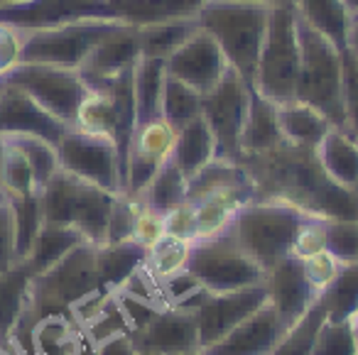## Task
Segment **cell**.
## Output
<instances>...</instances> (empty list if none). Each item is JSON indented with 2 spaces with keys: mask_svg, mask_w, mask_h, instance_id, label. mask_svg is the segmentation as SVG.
I'll return each instance as SVG.
<instances>
[{
  "mask_svg": "<svg viewBox=\"0 0 358 355\" xmlns=\"http://www.w3.org/2000/svg\"><path fill=\"white\" fill-rule=\"evenodd\" d=\"M273 3H250V0H204L199 27L209 32L221 47L231 69H236L248 84H253L258 69L260 47L268 30Z\"/></svg>",
  "mask_w": 358,
  "mask_h": 355,
  "instance_id": "cell-1",
  "label": "cell"
},
{
  "mask_svg": "<svg viewBox=\"0 0 358 355\" xmlns=\"http://www.w3.org/2000/svg\"><path fill=\"white\" fill-rule=\"evenodd\" d=\"M299 74L294 99L317 108L334 128L346 130L343 118V55L322 32L312 30L297 15Z\"/></svg>",
  "mask_w": 358,
  "mask_h": 355,
  "instance_id": "cell-2",
  "label": "cell"
},
{
  "mask_svg": "<svg viewBox=\"0 0 358 355\" xmlns=\"http://www.w3.org/2000/svg\"><path fill=\"white\" fill-rule=\"evenodd\" d=\"M94 242H81L50 270L32 277L27 306L20 321H37L52 314H71L79 301L101 289Z\"/></svg>",
  "mask_w": 358,
  "mask_h": 355,
  "instance_id": "cell-3",
  "label": "cell"
},
{
  "mask_svg": "<svg viewBox=\"0 0 358 355\" xmlns=\"http://www.w3.org/2000/svg\"><path fill=\"white\" fill-rule=\"evenodd\" d=\"M309 213L278 198H253L241 208L231 233L265 272L287 255H292V242L299 226Z\"/></svg>",
  "mask_w": 358,
  "mask_h": 355,
  "instance_id": "cell-4",
  "label": "cell"
},
{
  "mask_svg": "<svg viewBox=\"0 0 358 355\" xmlns=\"http://www.w3.org/2000/svg\"><path fill=\"white\" fill-rule=\"evenodd\" d=\"M115 196L118 194H110L59 169L40 191L42 216L47 223L76 228L94 245H103Z\"/></svg>",
  "mask_w": 358,
  "mask_h": 355,
  "instance_id": "cell-5",
  "label": "cell"
},
{
  "mask_svg": "<svg viewBox=\"0 0 358 355\" xmlns=\"http://www.w3.org/2000/svg\"><path fill=\"white\" fill-rule=\"evenodd\" d=\"M299 74L297 10L289 0H278L270 8L268 30L260 47L253 89L275 106L294 99Z\"/></svg>",
  "mask_w": 358,
  "mask_h": 355,
  "instance_id": "cell-6",
  "label": "cell"
},
{
  "mask_svg": "<svg viewBox=\"0 0 358 355\" xmlns=\"http://www.w3.org/2000/svg\"><path fill=\"white\" fill-rule=\"evenodd\" d=\"M187 272L209 294H224L265 282V270L253 257L245 255L231 228L219 236L196 240L192 245Z\"/></svg>",
  "mask_w": 358,
  "mask_h": 355,
  "instance_id": "cell-7",
  "label": "cell"
},
{
  "mask_svg": "<svg viewBox=\"0 0 358 355\" xmlns=\"http://www.w3.org/2000/svg\"><path fill=\"white\" fill-rule=\"evenodd\" d=\"M118 25L123 22L113 17H89L50 30L22 32L20 64H50L79 71L91 50Z\"/></svg>",
  "mask_w": 358,
  "mask_h": 355,
  "instance_id": "cell-8",
  "label": "cell"
},
{
  "mask_svg": "<svg viewBox=\"0 0 358 355\" xmlns=\"http://www.w3.org/2000/svg\"><path fill=\"white\" fill-rule=\"evenodd\" d=\"M250 106V84L236 69H226L221 81L204 94L201 118L216 140V159L241 164V135Z\"/></svg>",
  "mask_w": 358,
  "mask_h": 355,
  "instance_id": "cell-9",
  "label": "cell"
},
{
  "mask_svg": "<svg viewBox=\"0 0 358 355\" xmlns=\"http://www.w3.org/2000/svg\"><path fill=\"white\" fill-rule=\"evenodd\" d=\"M6 84L22 89L66 128H74L79 106L89 94V86L79 71L50 64H17L6 76Z\"/></svg>",
  "mask_w": 358,
  "mask_h": 355,
  "instance_id": "cell-10",
  "label": "cell"
},
{
  "mask_svg": "<svg viewBox=\"0 0 358 355\" xmlns=\"http://www.w3.org/2000/svg\"><path fill=\"white\" fill-rule=\"evenodd\" d=\"M59 167L110 194H123L120 159L115 143L103 135H91L69 128L57 143Z\"/></svg>",
  "mask_w": 358,
  "mask_h": 355,
  "instance_id": "cell-11",
  "label": "cell"
},
{
  "mask_svg": "<svg viewBox=\"0 0 358 355\" xmlns=\"http://www.w3.org/2000/svg\"><path fill=\"white\" fill-rule=\"evenodd\" d=\"M174 140H177V130L162 118L140 123L135 128L128 147V159H125V196H138L145 191V187L152 182L162 164L172 157Z\"/></svg>",
  "mask_w": 358,
  "mask_h": 355,
  "instance_id": "cell-12",
  "label": "cell"
},
{
  "mask_svg": "<svg viewBox=\"0 0 358 355\" xmlns=\"http://www.w3.org/2000/svg\"><path fill=\"white\" fill-rule=\"evenodd\" d=\"M138 353L155 355H187L201 350L199 326L194 309L159 306L143 328L130 333Z\"/></svg>",
  "mask_w": 358,
  "mask_h": 355,
  "instance_id": "cell-13",
  "label": "cell"
},
{
  "mask_svg": "<svg viewBox=\"0 0 358 355\" xmlns=\"http://www.w3.org/2000/svg\"><path fill=\"white\" fill-rule=\"evenodd\" d=\"M268 304V289L263 284L245 287V289L224 291V294H209L196 306V326H199L201 350L214 345L224 338L229 331H234L241 321Z\"/></svg>",
  "mask_w": 358,
  "mask_h": 355,
  "instance_id": "cell-14",
  "label": "cell"
},
{
  "mask_svg": "<svg viewBox=\"0 0 358 355\" xmlns=\"http://www.w3.org/2000/svg\"><path fill=\"white\" fill-rule=\"evenodd\" d=\"M89 17H113L108 0H25L15 6H0V22L22 32L50 30Z\"/></svg>",
  "mask_w": 358,
  "mask_h": 355,
  "instance_id": "cell-15",
  "label": "cell"
},
{
  "mask_svg": "<svg viewBox=\"0 0 358 355\" xmlns=\"http://www.w3.org/2000/svg\"><path fill=\"white\" fill-rule=\"evenodd\" d=\"M164 69L169 76L185 81L187 86L204 96L221 81V76L229 69V61L214 37L199 27V32H194L174 55L167 57Z\"/></svg>",
  "mask_w": 358,
  "mask_h": 355,
  "instance_id": "cell-16",
  "label": "cell"
},
{
  "mask_svg": "<svg viewBox=\"0 0 358 355\" xmlns=\"http://www.w3.org/2000/svg\"><path fill=\"white\" fill-rule=\"evenodd\" d=\"M140 59L138 27L118 25L106 35L79 66L81 79L91 91H108L118 76L130 71Z\"/></svg>",
  "mask_w": 358,
  "mask_h": 355,
  "instance_id": "cell-17",
  "label": "cell"
},
{
  "mask_svg": "<svg viewBox=\"0 0 358 355\" xmlns=\"http://www.w3.org/2000/svg\"><path fill=\"white\" fill-rule=\"evenodd\" d=\"M66 130L69 128L62 120L47 113L25 91L3 81V89H0V135L3 138L35 135V138L57 145Z\"/></svg>",
  "mask_w": 358,
  "mask_h": 355,
  "instance_id": "cell-18",
  "label": "cell"
},
{
  "mask_svg": "<svg viewBox=\"0 0 358 355\" xmlns=\"http://www.w3.org/2000/svg\"><path fill=\"white\" fill-rule=\"evenodd\" d=\"M285 328L282 319L270 304L250 314L245 321H241L234 331L216 340L214 345L204 348V355H273L282 338Z\"/></svg>",
  "mask_w": 358,
  "mask_h": 355,
  "instance_id": "cell-19",
  "label": "cell"
},
{
  "mask_svg": "<svg viewBox=\"0 0 358 355\" xmlns=\"http://www.w3.org/2000/svg\"><path fill=\"white\" fill-rule=\"evenodd\" d=\"M265 289H268V304L278 311L285 326H292L304 316V311L317 301V294L309 287L302 270V260L287 255L265 272Z\"/></svg>",
  "mask_w": 358,
  "mask_h": 355,
  "instance_id": "cell-20",
  "label": "cell"
},
{
  "mask_svg": "<svg viewBox=\"0 0 358 355\" xmlns=\"http://www.w3.org/2000/svg\"><path fill=\"white\" fill-rule=\"evenodd\" d=\"M253 198H255V187L248 177L245 182L214 189V191H209L206 196H201L199 201H192L196 206L199 240L201 238H211V236H219V233L229 231V228L234 226L236 216L241 213V208L253 201Z\"/></svg>",
  "mask_w": 358,
  "mask_h": 355,
  "instance_id": "cell-21",
  "label": "cell"
},
{
  "mask_svg": "<svg viewBox=\"0 0 358 355\" xmlns=\"http://www.w3.org/2000/svg\"><path fill=\"white\" fill-rule=\"evenodd\" d=\"M204 0H108L110 15L130 27H150L172 20H192Z\"/></svg>",
  "mask_w": 358,
  "mask_h": 355,
  "instance_id": "cell-22",
  "label": "cell"
},
{
  "mask_svg": "<svg viewBox=\"0 0 358 355\" xmlns=\"http://www.w3.org/2000/svg\"><path fill=\"white\" fill-rule=\"evenodd\" d=\"M314 154L334 184L358 191V138L341 128H331L314 147Z\"/></svg>",
  "mask_w": 358,
  "mask_h": 355,
  "instance_id": "cell-23",
  "label": "cell"
},
{
  "mask_svg": "<svg viewBox=\"0 0 358 355\" xmlns=\"http://www.w3.org/2000/svg\"><path fill=\"white\" fill-rule=\"evenodd\" d=\"M282 143L285 140L278 123V106L250 86V106L248 115H245L243 135H241V159L270 152Z\"/></svg>",
  "mask_w": 358,
  "mask_h": 355,
  "instance_id": "cell-24",
  "label": "cell"
},
{
  "mask_svg": "<svg viewBox=\"0 0 358 355\" xmlns=\"http://www.w3.org/2000/svg\"><path fill=\"white\" fill-rule=\"evenodd\" d=\"M278 123L285 143L302 150H314L324 135L334 128L317 108L297 99L278 106Z\"/></svg>",
  "mask_w": 358,
  "mask_h": 355,
  "instance_id": "cell-25",
  "label": "cell"
},
{
  "mask_svg": "<svg viewBox=\"0 0 358 355\" xmlns=\"http://www.w3.org/2000/svg\"><path fill=\"white\" fill-rule=\"evenodd\" d=\"M169 159L177 164V169L185 174L187 179H192L194 174H199L206 164L214 162L216 140L204 118H196L194 123L177 130V140H174V150Z\"/></svg>",
  "mask_w": 358,
  "mask_h": 355,
  "instance_id": "cell-26",
  "label": "cell"
},
{
  "mask_svg": "<svg viewBox=\"0 0 358 355\" xmlns=\"http://www.w3.org/2000/svg\"><path fill=\"white\" fill-rule=\"evenodd\" d=\"M81 242H89L81 236L76 228L71 226H62V223H42L40 233H37L35 242H32L30 252L22 260V265L30 270V275H40V272L50 270L52 265L62 260L64 255H69L76 245Z\"/></svg>",
  "mask_w": 358,
  "mask_h": 355,
  "instance_id": "cell-27",
  "label": "cell"
},
{
  "mask_svg": "<svg viewBox=\"0 0 358 355\" xmlns=\"http://www.w3.org/2000/svg\"><path fill=\"white\" fill-rule=\"evenodd\" d=\"M145 255L148 252L133 240L106 242V245L96 247V267H99L101 289L115 294L125 284V280L145 265Z\"/></svg>",
  "mask_w": 358,
  "mask_h": 355,
  "instance_id": "cell-28",
  "label": "cell"
},
{
  "mask_svg": "<svg viewBox=\"0 0 358 355\" xmlns=\"http://www.w3.org/2000/svg\"><path fill=\"white\" fill-rule=\"evenodd\" d=\"M294 10L312 30L322 32L341 52L346 50L348 30H351V13H348L343 0H297Z\"/></svg>",
  "mask_w": 358,
  "mask_h": 355,
  "instance_id": "cell-29",
  "label": "cell"
},
{
  "mask_svg": "<svg viewBox=\"0 0 358 355\" xmlns=\"http://www.w3.org/2000/svg\"><path fill=\"white\" fill-rule=\"evenodd\" d=\"M30 282L32 275L22 262H17L0 275V345H6V348L15 326L20 324L22 314H25Z\"/></svg>",
  "mask_w": 358,
  "mask_h": 355,
  "instance_id": "cell-30",
  "label": "cell"
},
{
  "mask_svg": "<svg viewBox=\"0 0 358 355\" xmlns=\"http://www.w3.org/2000/svg\"><path fill=\"white\" fill-rule=\"evenodd\" d=\"M164 69L162 59H148L140 57L133 66V96H135V115L140 123H150L155 118H162V89H164Z\"/></svg>",
  "mask_w": 358,
  "mask_h": 355,
  "instance_id": "cell-31",
  "label": "cell"
},
{
  "mask_svg": "<svg viewBox=\"0 0 358 355\" xmlns=\"http://www.w3.org/2000/svg\"><path fill=\"white\" fill-rule=\"evenodd\" d=\"M194 32H199V20H172V22H159V25L140 27L138 42H140V57L148 59H162L167 61L169 55L185 45Z\"/></svg>",
  "mask_w": 358,
  "mask_h": 355,
  "instance_id": "cell-32",
  "label": "cell"
},
{
  "mask_svg": "<svg viewBox=\"0 0 358 355\" xmlns=\"http://www.w3.org/2000/svg\"><path fill=\"white\" fill-rule=\"evenodd\" d=\"M329 321H356L358 316V262L341 265L336 280L317 296Z\"/></svg>",
  "mask_w": 358,
  "mask_h": 355,
  "instance_id": "cell-33",
  "label": "cell"
},
{
  "mask_svg": "<svg viewBox=\"0 0 358 355\" xmlns=\"http://www.w3.org/2000/svg\"><path fill=\"white\" fill-rule=\"evenodd\" d=\"M187 187H189V179L179 172L172 159H167V162L162 164V169L152 177V182L145 187V191L138 194L135 198H140L145 206H150L152 211L164 216V213L172 211L174 206L187 201Z\"/></svg>",
  "mask_w": 358,
  "mask_h": 355,
  "instance_id": "cell-34",
  "label": "cell"
},
{
  "mask_svg": "<svg viewBox=\"0 0 358 355\" xmlns=\"http://www.w3.org/2000/svg\"><path fill=\"white\" fill-rule=\"evenodd\" d=\"M201 101L204 96L187 86L185 81L174 79V76H164V89H162V108L159 115L167 120L174 130H182L185 125L194 123L201 118Z\"/></svg>",
  "mask_w": 358,
  "mask_h": 355,
  "instance_id": "cell-35",
  "label": "cell"
},
{
  "mask_svg": "<svg viewBox=\"0 0 358 355\" xmlns=\"http://www.w3.org/2000/svg\"><path fill=\"white\" fill-rule=\"evenodd\" d=\"M192 245L194 242L164 236L152 250H148V255H145V270L150 272V277L155 282H164L174 275H182V272H187V265H189Z\"/></svg>",
  "mask_w": 358,
  "mask_h": 355,
  "instance_id": "cell-36",
  "label": "cell"
},
{
  "mask_svg": "<svg viewBox=\"0 0 358 355\" xmlns=\"http://www.w3.org/2000/svg\"><path fill=\"white\" fill-rule=\"evenodd\" d=\"M8 203H10L13 211V228H15V257L17 262H22L30 252L42 223H45L42 201L40 194H30V196L8 198Z\"/></svg>",
  "mask_w": 358,
  "mask_h": 355,
  "instance_id": "cell-37",
  "label": "cell"
},
{
  "mask_svg": "<svg viewBox=\"0 0 358 355\" xmlns=\"http://www.w3.org/2000/svg\"><path fill=\"white\" fill-rule=\"evenodd\" d=\"M324 319H327V311L319 301H314L304 316L299 321H294L292 326H287L280 338L278 348L273 350V355H312L314 340L322 328Z\"/></svg>",
  "mask_w": 358,
  "mask_h": 355,
  "instance_id": "cell-38",
  "label": "cell"
},
{
  "mask_svg": "<svg viewBox=\"0 0 358 355\" xmlns=\"http://www.w3.org/2000/svg\"><path fill=\"white\" fill-rule=\"evenodd\" d=\"M76 130H84L91 135H103L113 140L115 135V103L108 91H91L81 101L79 113L74 120Z\"/></svg>",
  "mask_w": 358,
  "mask_h": 355,
  "instance_id": "cell-39",
  "label": "cell"
},
{
  "mask_svg": "<svg viewBox=\"0 0 358 355\" xmlns=\"http://www.w3.org/2000/svg\"><path fill=\"white\" fill-rule=\"evenodd\" d=\"M10 140L20 147V152L25 154L27 164H30L32 174H35L37 191H42V189L52 182V177L62 169L57 145L47 143V140H42V138H35V135H15V138H10Z\"/></svg>",
  "mask_w": 358,
  "mask_h": 355,
  "instance_id": "cell-40",
  "label": "cell"
},
{
  "mask_svg": "<svg viewBox=\"0 0 358 355\" xmlns=\"http://www.w3.org/2000/svg\"><path fill=\"white\" fill-rule=\"evenodd\" d=\"M0 189L6 191L8 198L40 194L35 184V174H32L25 154L20 152V147L10 138H8L6 157H3V169H0Z\"/></svg>",
  "mask_w": 358,
  "mask_h": 355,
  "instance_id": "cell-41",
  "label": "cell"
},
{
  "mask_svg": "<svg viewBox=\"0 0 358 355\" xmlns=\"http://www.w3.org/2000/svg\"><path fill=\"white\" fill-rule=\"evenodd\" d=\"M312 355H358V331L353 321L324 319Z\"/></svg>",
  "mask_w": 358,
  "mask_h": 355,
  "instance_id": "cell-42",
  "label": "cell"
},
{
  "mask_svg": "<svg viewBox=\"0 0 358 355\" xmlns=\"http://www.w3.org/2000/svg\"><path fill=\"white\" fill-rule=\"evenodd\" d=\"M327 250L341 265L358 262V221L351 218H327Z\"/></svg>",
  "mask_w": 358,
  "mask_h": 355,
  "instance_id": "cell-43",
  "label": "cell"
},
{
  "mask_svg": "<svg viewBox=\"0 0 358 355\" xmlns=\"http://www.w3.org/2000/svg\"><path fill=\"white\" fill-rule=\"evenodd\" d=\"M135 198V196H130ZM167 236L164 231V216L157 211H152L150 206H145L140 198H135V221H133V236L130 240L138 242L145 252L152 250L162 238Z\"/></svg>",
  "mask_w": 358,
  "mask_h": 355,
  "instance_id": "cell-44",
  "label": "cell"
},
{
  "mask_svg": "<svg viewBox=\"0 0 358 355\" xmlns=\"http://www.w3.org/2000/svg\"><path fill=\"white\" fill-rule=\"evenodd\" d=\"M343 55V118H346V133L358 138V61L348 50Z\"/></svg>",
  "mask_w": 358,
  "mask_h": 355,
  "instance_id": "cell-45",
  "label": "cell"
},
{
  "mask_svg": "<svg viewBox=\"0 0 358 355\" xmlns=\"http://www.w3.org/2000/svg\"><path fill=\"white\" fill-rule=\"evenodd\" d=\"M324 223H327V218L319 216H307L302 221L292 242V255L297 260H307V257L327 250V228H324Z\"/></svg>",
  "mask_w": 358,
  "mask_h": 355,
  "instance_id": "cell-46",
  "label": "cell"
},
{
  "mask_svg": "<svg viewBox=\"0 0 358 355\" xmlns=\"http://www.w3.org/2000/svg\"><path fill=\"white\" fill-rule=\"evenodd\" d=\"M302 270H304V277H307L309 287H312L314 294L319 296L334 280H336L338 270H341V262L329 250H322V252H317V255L302 260Z\"/></svg>",
  "mask_w": 358,
  "mask_h": 355,
  "instance_id": "cell-47",
  "label": "cell"
},
{
  "mask_svg": "<svg viewBox=\"0 0 358 355\" xmlns=\"http://www.w3.org/2000/svg\"><path fill=\"white\" fill-rule=\"evenodd\" d=\"M164 231L167 236L179 238V240L196 242L199 240V226H196V206L187 198L172 211L164 213Z\"/></svg>",
  "mask_w": 358,
  "mask_h": 355,
  "instance_id": "cell-48",
  "label": "cell"
},
{
  "mask_svg": "<svg viewBox=\"0 0 358 355\" xmlns=\"http://www.w3.org/2000/svg\"><path fill=\"white\" fill-rule=\"evenodd\" d=\"M22 55V30H15L10 25L0 22V81L20 64Z\"/></svg>",
  "mask_w": 358,
  "mask_h": 355,
  "instance_id": "cell-49",
  "label": "cell"
},
{
  "mask_svg": "<svg viewBox=\"0 0 358 355\" xmlns=\"http://www.w3.org/2000/svg\"><path fill=\"white\" fill-rule=\"evenodd\" d=\"M17 265L15 257V228H13L10 203H0V275Z\"/></svg>",
  "mask_w": 358,
  "mask_h": 355,
  "instance_id": "cell-50",
  "label": "cell"
},
{
  "mask_svg": "<svg viewBox=\"0 0 358 355\" xmlns=\"http://www.w3.org/2000/svg\"><path fill=\"white\" fill-rule=\"evenodd\" d=\"M96 355H138V350H135L130 333H120L96 345Z\"/></svg>",
  "mask_w": 358,
  "mask_h": 355,
  "instance_id": "cell-51",
  "label": "cell"
},
{
  "mask_svg": "<svg viewBox=\"0 0 358 355\" xmlns=\"http://www.w3.org/2000/svg\"><path fill=\"white\" fill-rule=\"evenodd\" d=\"M346 50L356 57L358 61V17H351V30H348V40H346Z\"/></svg>",
  "mask_w": 358,
  "mask_h": 355,
  "instance_id": "cell-52",
  "label": "cell"
},
{
  "mask_svg": "<svg viewBox=\"0 0 358 355\" xmlns=\"http://www.w3.org/2000/svg\"><path fill=\"white\" fill-rule=\"evenodd\" d=\"M6 147H8V138L0 135V169H3V157H6Z\"/></svg>",
  "mask_w": 358,
  "mask_h": 355,
  "instance_id": "cell-53",
  "label": "cell"
},
{
  "mask_svg": "<svg viewBox=\"0 0 358 355\" xmlns=\"http://www.w3.org/2000/svg\"><path fill=\"white\" fill-rule=\"evenodd\" d=\"M346 3V8H348V13H351V17L358 13V0H343Z\"/></svg>",
  "mask_w": 358,
  "mask_h": 355,
  "instance_id": "cell-54",
  "label": "cell"
},
{
  "mask_svg": "<svg viewBox=\"0 0 358 355\" xmlns=\"http://www.w3.org/2000/svg\"><path fill=\"white\" fill-rule=\"evenodd\" d=\"M79 355H96V348L89 343V340H86V343H84V348L79 350Z\"/></svg>",
  "mask_w": 358,
  "mask_h": 355,
  "instance_id": "cell-55",
  "label": "cell"
},
{
  "mask_svg": "<svg viewBox=\"0 0 358 355\" xmlns=\"http://www.w3.org/2000/svg\"><path fill=\"white\" fill-rule=\"evenodd\" d=\"M15 3H25V0H0V6H15Z\"/></svg>",
  "mask_w": 358,
  "mask_h": 355,
  "instance_id": "cell-56",
  "label": "cell"
},
{
  "mask_svg": "<svg viewBox=\"0 0 358 355\" xmlns=\"http://www.w3.org/2000/svg\"><path fill=\"white\" fill-rule=\"evenodd\" d=\"M8 201V196H6V191H3V189H0V203H6Z\"/></svg>",
  "mask_w": 358,
  "mask_h": 355,
  "instance_id": "cell-57",
  "label": "cell"
},
{
  "mask_svg": "<svg viewBox=\"0 0 358 355\" xmlns=\"http://www.w3.org/2000/svg\"><path fill=\"white\" fill-rule=\"evenodd\" d=\"M250 3H278V0H250Z\"/></svg>",
  "mask_w": 358,
  "mask_h": 355,
  "instance_id": "cell-58",
  "label": "cell"
},
{
  "mask_svg": "<svg viewBox=\"0 0 358 355\" xmlns=\"http://www.w3.org/2000/svg\"><path fill=\"white\" fill-rule=\"evenodd\" d=\"M187 355H204V353H201V350H196V353H187Z\"/></svg>",
  "mask_w": 358,
  "mask_h": 355,
  "instance_id": "cell-59",
  "label": "cell"
},
{
  "mask_svg": "<svg viewBox=\"0 0 358 355\" xmlns=\"http://www.w3.org/2000/svg\"><path fill=\"white\" fill-rule=\"evenodd\" d=\"M353 324H356V331H358V316H356V321H353Z\"/></svg>",
  "mask_w": 358,
  "mask_h": 355,
  "instance_id": "cell-60",
  "label": "cell"
},
{
  "mask_svg": "<svg viewBox=\"0 0 358 355\" xmlns=\"http://www.w3.org/2000/svg\"><path fill=\"white\" fill-rule=\"evenodd\" d=\"M138 355H155V353H138Z\"/></svg>",
  "mask_w": 358,
  "mask_h": 355,
  "instance_id": "cell-61",
  "label": "cell"
},
{
  "mask_svg": "<svg viewBox=\"0 0 358 355\" xmlns=\"http://www.w3.org/2000/svg\"><path fill=\"white\" fill-rule=\"evenodd\" d=\"M0 89H3V81H0Z\"/></svg>",
  "mask_w": 358,
  "mask_h": 355,
  "instance_id": "cell-62",
  "label": "cell"
},
{
  "mask_svg": "<svg viewBox=\"0 0 358 355\" xmlns=\"http://www.w3.org/2000/svg\"><path fill=\"white\" fill-rule=\"evenodd\" d=\"M289 3H297V0H289Z\"/></svg>",
  "mask_w": 358,
  "mask_h": 355,
  "instance_id": "cell-63",
  "label": "cell"
},
{
  "mask_svg": "<svg viewBox=\"0 0 358 355\" xmlns=\"http://www.w3.org/2000/svg\"><path fill=\"white\" fill-rule=\"evenodd\" d=\"M353 17H358V13H356V15H353Z\"/></svg>",
  "mask_w": 358,
  "mask_h": 355,
  "instance_id": "cell-64",
  "label": "cell"
}]
</instances>
